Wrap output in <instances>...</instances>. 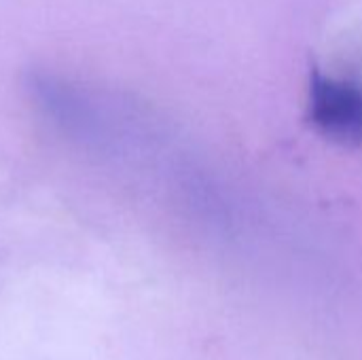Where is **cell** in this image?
<instances>
[{"mask_svg": "<svg viewBox=\"0 0 362 360\" xmlns=\"http://www.w3.org/2000/svg\"><path fill=\"white\" fill-rule=\"evenodd\" d=\"M308 119L327 140L341 146H358L362 142V87L312 70Z\"/></svg>", "mask_w": 362, "mask_h": 360, "instance_id": "6da1fadb", "label": "cell"}]
</instances>
